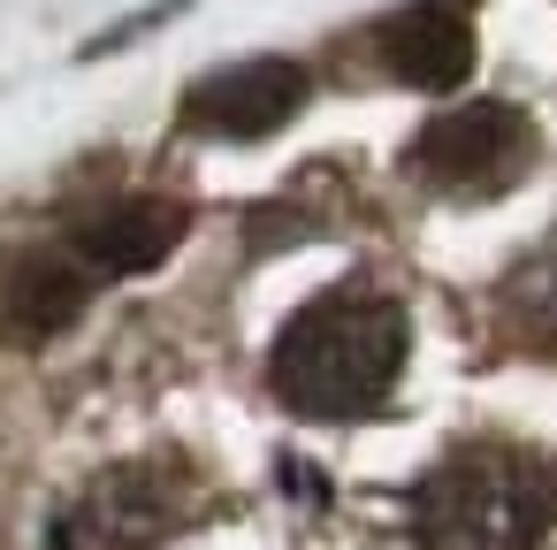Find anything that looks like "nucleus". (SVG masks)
Here are the masks:
<instances>
[{
  "label": "nucleus",
  "instance_id": "1",
  "mask_svg": "<svg viewBox=\"0 0 557 550\" xmlns=\"http://www.w3.org/2000/svg\"><path fill=\"white\" fill-rule=\"evenodd\" d=\"M405 344H412V321L397 298L321 291L313 306H298L283 321L268 382L306 420H351V413H374L389 398V382L405 375Z\"/></svg>",
  "mask_w": 557,
  "mask_h": 550
},
{
  "label": "nucleus",
  "instance_id": "2",
  "mask_svg": "<svg viewBox=\"0 0 557 550\" xmlns=\"http://www.w3.org/2000/svg\"><path fill=\"white\" fill-rule=\"evenodd\" d=\"M557 520V489L519 443H458L412 489L420 550H542Z\"/></svg>",
  "mask_w": 557,
  "mask_h": 550
},
{
  "label": "nucleus",
  "instance_id": "3",
  "mask_svg": "<svg viewBox=\"0 0 557 550\" xmlns=\"http://www.w3.org/2000/svg\"><path fill=\"white\" fill-rule=\"evenodd\" d=\"M534 161V123L511 108V100H466V108H443L435 123H420V138L405 146V169L428 184V192H450V199H496L527 176Z\"/></svg>",
  "mask_w": 557,
  "mask_h": 550
},
{
  "label": "nucleus",
  "instance_id": "4",
  "mask_svg": "<svg viewBox=\"0 0 557 550\" xmlns=\"http://www.w3.org/2000/svg\"><path fill=\"white\" fill-rule=\"evenodd\" d=\"M313 77L283 54H252V62H230L214 77H199L184 93V131L199 138H275L298 108H306Z\"/></svg>",
  "mask_w": 557,
  "mask_h": 550
},
{
  "label": "nucleus",
  "instance_id": "5",
  "mask_svg": "<svg viewBox=\"0 0 557 550\" xmlns=\"http://www.w3.org/2000/svg\"><path fill=\"white\" fill-rule=\"evenodd\" d=\"M374 47L382 70L412 93H458L473 77V16L458 0H405L397 16H382Z\"/></svg>",
  "mask_w": 557,
  "mask_h": 550
},
{
  "label": "nucleus",
  "instance_id": "6",
  "mask_svg": "<svg viewBox=\"0 0 557 550\" xmlns=\"http://www.w3.org/2000/svg\"><path fill=\"white\" fill-rule=\"evenodd\" d=\"M70 245H77V260H85L92 276H146V268H161V260L184 245V207L131 192V199L92 207V215L70 230Z\"/></svg>",
  "mask_w": 557,
  "mask_h": 550
},
{
  "label": "nucleus",
  "instance_id": "7",
  "mask_svg": "<svg viewBox=\"0 0 557 550\" xmlns=\"http://www.w3.org/2000/svg\"><path fill=\"white\" fill-rule=\"evenodd\" d=\"M184 520V497H176V481L161 474V466H115V474H100L92 489H85V504H77V520L70 527H85L100 550H153L169 527Z\"/></svg>",
  "mask_w": 557,
  "mask_h": 550
},
{
  "label": "nucleus",
  "instance_id": "8",
  "mask_svg": "<svg viewBox=\"0 0 557 550\" xmlns=\"http://www.w3.org/2000/svg\"><path fill=\"white\" fill-rule=\"evenodd\" d=\"M92 298V268L70 260V253H16L9 276H0V329L24 337V344H47L62 337Z\"/></svg>",
  "mask_w": 557,
  "mask_h": 550
},
{
  "label": "nucleus",
  "instance_id": "9",
  "mask_svg": "<svg viewBox=\"0 0 557 550\" xmlns=\"http://www.w3.org/2000/svg\"><path fill=\"white\" fill-rule=\"evenodd\" d=\"M496 306H504V329H511L527 352H557V253L511 268Z\"/></svg>",
  "mask_w": 557,
  "mask_h": 550
}]
</instances>
